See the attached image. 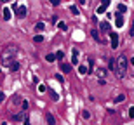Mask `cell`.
I'll return each instance as SVG.
<instances>
[{
    "label": "cell",
    "instance_id": "obj_2",
    "mask_svg": "<svg viewBox=\"0 0 134 125\" xmlns=\"http://www.w3.org/2000/svg\"><path fill=\"white\" fill-rule=\"evenodd\" d=\"M115 75L119 76V78H124L125 73H127V57L124 54L119 56V59L115 61Z\"/></svg>",
    "mask_w": 134,
    "mask_h": 125
},
{
    "label": "cell",
    "instance_id": "obj_23",
    "mask_svg": "<svg viewBox=\"0 0 134 125\" xmlns=\"http://www.w3.org/2000/svg\"><path fill=\"white\" fill-rule=\"evenodd\" d=\"M70 10H71V14H73V16H79L80 14L79 9H77V5H71V7H70Z\"/></svg>",
    "mask_w": 134,
    "mask_h": 125
},
{
    "label": "cell",
    "instance_id": "obj_37",
    "mask_svg": "<svg viewBox=\"0 0 134 125\" xmlns=\"http://www.w3.org/2000/svg\"><path fill=\"white\" fill-rule=\"evenodd\" d=\"M131 64H132V66H134V57H131Z\"/></svg>",
    "mask_w": 134,
    "mask_h": 125
},
{
    "label": "cell",
    "instance_id": "obj_26",
    "mask_svg": "<svg viewBox=\"0 0 134 125\" xmlns=\"http://www.w3.org/2000/svg\"><path fill=\"white\" fill-rule=\"evenodd\" d=\"M124 99H125V96H124V94H120V96H117V97H115L113 101H115V103H122Z\"/></svg>",
    "mask_w": 134,
    "mask_h": 125
},
{
    "label": "cell",
    "instance_id": "obj_20",
    "mask_svg": "<svg viewBox=\"0 0 134 125\" xmlns=\"http://www.w3.org/2000/svg\"><path fill=\"white\" fill-rule=\"evenodd\" d=\"M33 42H35V44H40V42H44V37H42V35H35Z\"/></svg>",
    "mask_w": 134,
    "mask_h": 125
},
{
    "label": "cell",
    "instance_id": "obj_18",
    "mask_svg": "<svg viewBox=\"0 0 134 125\" xmlns=\"http://www.w3.org/2000/svg\"><path fill=\"white\" fill-rule=\"evenodd\" d=\"M91 35L94 37L96 42H101V40H99V33H98V30H92V31H91Z\"/></svg>",
    "mask_w": 134,
    "mask_h": 125
},
{
    "label": "cell",
    "instance_id": "obj_34",
    "mask_svg": "<svg viewBox=\"0 0 134 125\" xmlns=\"http://www.w3.org/2000/svg\"><path fill=\"white\" fill-rule=\"evenodd\" d=\"M4 97H5V94H4V92H0V103L4 101Z\"/></svg>",
    "mask_w": 134,
    "mask_h": 125
},
{
    "label": "cell",
    "instance_id": "obj_25",
    "mask_svg": "<svg viewBox=\"0 0 134 125\" xmlns=\"http://www.w3.org/2000/svg\"><path fill=\"white\" fill-rule=\"evenodd\" d=\"M21 103V96H14L12 97V104H19Z\"/></svg>",
    "mask_w": 134,
    "mask_h": 125
},
{
    "label": "cell",
    "instance_id": "obj_11",
    "mask_svg": "<svg viewBox=\"0 0 134 125\" xmlns=\"http://www.w3.org/2000/svg\"><path fill=\"white\" fill-rule=\"evenodd\" d=\"M59 70L63 71V73H70V71H71V64H66V63H63Z\"/></svg>",
    "mask_w": 134,
    "mask_h": 125
},
{
    "label": "cell",
    "instance_id": "obj_16",
    "mask_svg": "<svg viewBox=\"0 0 134 125\" xmlns=\"http://www.w3.org/2000/svg\"><path fill=\"white\" fill-rule=\"evenodd\" d=\"M45 61H47V63H54L56 61V54H47L45 56Z\"/></svg>",
    "mask_w": 134,
    "mask_h": 125
},
{
    "label": "cell",
    "instance_id": "obj_12",
    "mask_svg": "<svg viewBox=\"0 0 134 125\" xmlns=\"http://www.w3.org/2000/svg\"><path fill=\"white\" fill-rule=\"evenodd\" d=\"M45 120H47V123H49V125H56V120H54V116L51 115V113H47V115H45Z\"/></svg>",
    "mask_w": 134,
    "mask_h": 125
},
{
    "label": "cell",
    "instance_id": "obj_33",
    "mask_svg": "<svg viewBox=\"0 0 134 125\" xmlns=\"http://www.w3.org/2000/svg\"><path fill=\"white\" fill-rule=\"evenodd\" d=\"M38 92H45V85H38Z\"/></svg>",
    "mask_w": 134,
    "mask_h": 125
},
{
    "label": "cell",
    "instance_id": "obj_38",
    "mask_svg": "<svg viewBox=\"0 0 134 125\" xmlns=\"http://www.w3.org/2000/svg\"><path fill=\"white\" fill-rule=\"evenodd\" d=\"M79 4H85V0H79Z\"/></svg>",
    "mask_w": 134,
    "mask_h": 125
},
{
    "label": "cell",
    "instance_id": "obj_4",
    "mask_svg": "<svg viewBox=\"0 0 134 125\" xmlns=\"http://www.w3.org/2000/svg\"><path fill=\"white\" fill-rule=\"evenodd\" d=\"M14 9H16V14H18V17H26V7H25V5H19V7L16 5Z\"/></svg>",
    "mask_w": 134,
    "mask_h": 125
},
{
    "label": "cell",
    "instance_id": "obj_3",
    "mask_svg": "<svg viewBox=\"0 0 134 125\" xmlns=\"http://www.w3.org/2000/svg\"><path fill=\"white\" fill-rule=\"evenodd\" d=\"M110 38H111V49H117L119 47V35L115 31H110Z\"/></svg>",
    "mask_w": 134,
    "mask_h": 125
},
{
    "label": "cell",
    "instance_id": "obj_32",
    "mask_svg": "<svg viewBox=\"0 0 134 125\" xmlns=\"http://www.w3.org/2000/svg\"><path fill=\"white\" fill-rule=\"evenodd\" d=\"M21 106H23V110H28V103H26V101H23V103H21Z\"/></svg>",
    "mask_w": 134,
    "mask_h": 125
},
{
    "label": "cell",
    "instance_id": "obj_22",
    "mask_svg": "<svg viewBox=\"0 0 134 125\" xmlns=\"http://www.w3.org/2000/svg\"><path fill=\"white\" fill-rule=\"evenodd\" d=\"M63 57H65L63 50H58V52H56V59H58V61H63Z\"/></svg>",
    "mask_w": 134,
    "mask_h": 125
},
{
    "label": "cell",
    "instance_id": "obj_28",
    "mask_svg": "<svg viewBox=\"0 0 134 125\" xmlns=\"http://www.w3.org/2000/svg\"><path fill=\"white\" fill-rule=\"evenodd\" d=\"M82 116H84L85 120H89V118H91V113H89V111H84V113H82Z\"/></svg>",
    "mask_w": 134,
    "mask_h": 125
},
{
    "label": "cell",
    "instance_id": "obj_24",
    "mask_svg": "<svg viewBox=\"0 0 134 125\" xmlns=\"http://www.w3.org/2000/svg\"><path fill=\"white\" fill-rule=\"evenodd\" d=\"M117 9H119V12H125V10H127V5L119 4V5H117Z\"/></svg>",
    "mask_w": 134,
    "mask_h": 125
},
{
    "label": "cell",
    "instance_id": "obj_5",
    "mask_svg": "<svg viewBox=\"0 0 134 125\" xmlns=\"http://www.w3.org/2000/svg\"><path fill=\"white\" fill-rule=\"evenodd\" d=\"M108 5H110V0H103V2H101V5L98 7V14H104V12H106V9H108Z\"/></svg>",
    "mask_w": 134,
    "mask_h": 125
},
{
    "label": "cell",
    "instance_id": "obj_17",
    "mask_svg": "<svg viewBox=\"0 0 134 125\" xmlns=\"http://www.w3.org/2000/svg\"><path fill=\"white\" fill-rule=\"evenodd\" d=\"M35 30H37V31H44L45 25H44V23H37V25H35Z\"/></svg>",
    "mask_w": 134,
    "mask_h": 125
},
{
    "label": "cell",
    "instance_id": "obj_14",
    "mask_svg": "<svg viewBox=\"0 0 134 125\" xmlns=\"http://www.w3.org/2000/svg\"><path fill=\"white\" fill-rule=\"evenodd\" d=\"M49 94H51V99H52V101H59V96H58V92H56V90L49 89Z\"/></svg>",
    "mask_w": 134,
    "mask_h": 125
},
{
    "label": "cell",
    "instance_id": "obj_21",
    "mask_svg": "<svg viewBox=\"0 0 134 125\" xmlns=\"http://www.w3.org/2000/svg\"><path fill=\"white\" fill-rule=\"evenodd\" d=\"M96 73H98V76H99V78H104V75H106V70H103V68H99V70L96 71Z\"/></svg>",
    "mask_w": 134,
    "mask_h": 125
},
{
    "label": "cell",
    "instance_id": "obj_10",
    "mask_svg": "<svg viewBox=\"0 0 134 125\" xmlns=\"http://www.w3.org/2000/svg\"><path fill=\"white\" fill-rule=\"evenodd\" d=\"M25 113H16V115H12V120H14V122H23V120H25Z\"/></svg>",
    "mask_w": 134,
    "mask_h": 125
},
{
    "label": "cell",
    "instance_id": "obj_36",
    "mask_svg": "<svg viewBox=\"0 0 134 125\" xmlns=\"http://www.w3.org/2000/svg\"><path fill=\"white\" fill-rule=\"evenodd\" d=\"M2 4H7V2H12V0H0Z\"/></svg>",
    "mask_w": 134,
    "mask_h": 125
},
{
    "label": "cell",
    "instance_id": "obj_1",
    "mask_svg": "<svg viewBox=\"0 0 134 125\" xmlns=\"http://www.w3.org/2000/svg\"><path fill=\"white\" fill-rule=\"evenodd\" d=\"M16 56H18V47H16V45H7V47L2 50V64L9 68V64L14 61Z\"/></svg>",
    "mask_w": 134,
    "mask_h": 125
},
{
    "label": "cell",
    "instance_id": "obj_35",
    "mask_svg": "<svg viewBox=\"0 0 134 125\" xmlns=\"http://www.w3.org/2000/svg\"><path fill=\"white\" fill-rule=\"evenodd\" d=\"M131 37H134V23H132V28H131Z\"/></svg>",
    "mask_w": 134,
    "mask_h": 125
},
{
    "label": "cell",
    "instance_id": "obj_39",
    "mask_svg": "<svg viewBox=\"0 0 134 125\" xmlns=\"http://www.w3.org/2000/svg\"><path fill=\"white\" fill-rule=\"evenodd\" d=\"M0 71H2V70H0Z\"/></svg>",
    "mask_w": 134,
    "mask_h": 125
},
{
    "label": "cell",
    "instance_id": "obj_13",
    "mask_svg": "<svg viewBox=\"0 0 134 125\" xmlns=\"http://www.w3.org/2000/svg\"><path fill=\"white\" fill-rule=\"evenodd\" d=\"M9 68H10V71H18L19 70V63H18V61H12L9 64Z\"/></svg>",
    "mask_w": 134,
    "mask_h": 125
},
{
    "label": "cell",
    "instance_id": "obj_7",
    "mask_svg": "<svg viewBox=\"0 0 134 125\" xmlns=\"http://www.w3.org/2000/svg\"><path fill=\"white\" fill-rule=\"evenodd\" d=\"M99 30L103 31V33H110V23L108 21H103V23L99 25Z\"/></svg>",
    "mask_w": 134,
    "mask_h": 125
},
{
    "label": "cell",
    "instance_id": "obj_6",
    "mask_svg": "<svg viewBox=\"0 0 134 125\" xmlns=\"http://www.w3.org/2000/svg\"><path fill=\"white\" fill-rule=\"evenodd\" d=\"M71 64H79V49H71Z\"/></svg>",
    "mask_w": 134,
    "mask_h": 125
},
{
    "label": "cell",
    "instance_id": "obj_19",
    "mask_svg": "<svg viewBox=\"0 0 134 125\" xmlns=\"http://www.w3.org/2000/svg\"><path fill=\"white\" fill-rule=\"evenodd\" d=\"M58 28H59L61 31H66V30H68V28H66V23H63V21H59V23H58Z\"/></svg>",
    "mask_w": 134,
    "mask_h": 125
},
{
    "label": "cell",
    "instance_id": "obj_15",
    "mask_svg": "<svg viewBox=\"0 0 134 125\" xmlns=\"http://www.w3.org/2000/svg\"><path fill=\"white\" fill-rule=\"evenodd\" d=\"M79 73H80V75H85V73H89V68H87V66H84V64L79 66Z\"/></svg>",
    "mask_w": 134,
    "mask_h": 125
},
{
    "label": "cell",
    "instance_id": "obj_9",
    "mask_svg": "<svg viewBox=\"0 0 134 125\" xmlns=\"http://www.w3.org/2000/svg\"><path fill=\"white\" fill-rule=\"evenodd\" d=\"M2 17H4V21H9L10 19V9L4 7V10H2Z\"/></svg>",
    "mask_w": 134,
    "mask_h": 125
},
{
    "label": "cell",
    "instance_id": "obj_31",
    "mask_svg": "<svg viewBox=\"0 0 134 125\" xmlns=\"http://www.w3.org/2000/svg\"><path fill=\"white\" fill-rule=\"evenodd\" d=\"M110 70H115V59H110Z\"/></svg>",
    "mask_w": 134,
    "mask_h": 125
},
{
    "label": "cell",
    "instance_id": "obj_8",
    "mask_svg": "<svg viewBox=\"0 0 134 125\" xmlns=\"http://www.w3.org/2000/svg\"><path fill=\"white\" fill-rule=\"evenodd\" d=\"M115 25H117V28H122V26H124V17H122V14L115 16Z\"/></svg>",
    "mask_w": 134,
    "mask_h": 125
},
{
    "label": "cell",
    "instance_id": "obj_30",
    "mask_svg": "<svg viewBox=\"0 0 134 125\" xmlns=\"http://www.w3.org/2000/svg\"><path fill=\"white\" fill-rule=\"evenodd\" d=\"M129 116H131V118H134V106H131V108H129Z\"/></svg>",
    "mask_w": 134,
    "mask_h": 125
},
{
    "label": "cell",
    "instance_id": "obj_27",
    "mask_svg": "<svg viewBox=\"0 0 134 125\" xmlns=\"http://www.w3.org/2000/svg\"><path fill=\"white\" fill-rule=\"evenodd\" d=\"M56 80L59 82V84H63V82H65V78H63V76H61L59 73H58V75H56Z\"/></svg>",
    "mask_w": 134,
    "mask_h": 125
},
{
    "label": "cell",
    "instance_id": "obj_29",
    "mask_svg": "<svg viewBox=\"0 0 134 125\" xmlns=\"http://www.w3.org/2000/svg\"><path fill=\"white\" fill-rule=\"evenodd\" d=\"M49 2H51V5H54V7L59 5V0H49Z\"/></svg>",
    "mask_w": 134,
    "mask_h": 125
}]
</instances>
